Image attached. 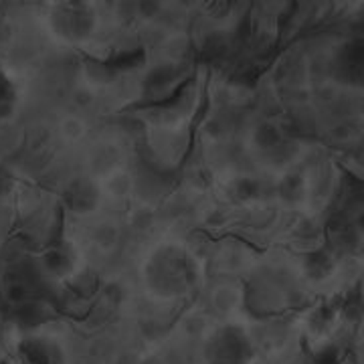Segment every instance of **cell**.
Instances as JSON below:
<instances>
[{"mask_svg":"<svg viewBox=\"0 0 364 364\" xmlns=\"http://www.w3.org/2000/svg\"><path fill=\"white\" fill-rule=\"evenodd\" d=\"M117 237H119V231H117L116 225H112V223H100L91 231L93 245L97 249H102V251H109L112 247H116Z\"/></svg>","mask_w":364,"mask_h":364,"instance_id":"9a60e30c","label":"cell"},{"mask_svg":"<svg viewBox=\"0 0 364 364\" xmlns=\"http://www.w3.org/2000/svg\"><path fill=\"white\" fill-rule=\"evenodd\" d=\"M275 195L286 205H301L310 195L308 176L299 170H286L275 184Z\"/></svg>","mask_w":364,"mask_h":364,"instance_id":"ba28073f","label":"cell"},{"mask_svg":"<svg viewBox=\"0 0 364 364\" xmlns=\"http://www.w3.org/2000/svg\"><path fill=\"white\" fill-rule=\"evenodd\" d=\"M100 188H102V193L112 196V198H124L132 193V176L119 166L114 172L105 174Z\"/></svg>","mask_w":364,"mask_h":364,"instance_id":"4fadbf2b","label":"cell"},{"mask_svg":"<svg viewBox=\"0 0 364 364\" xmlns=\"http://www.w3.org/2000/svg\"><path fill=\"white\" fill-rule=\"evenodd\" d=\"M37 275L25 265H14L2 277V298L11 308H25L37 298Z\"/></svg>","mask_w":364,"mask_h":364,"instance_id":"8992f818","label":"cell"},{"mask_svg":"<svg viewBox=\"0 0 364 364\" xmlns=\"http://www.w3.org/2000/svg\"><path fill=\"white\" fill-rule=\"evenodd\" d=\"M100 200H102L100 182L87 178V176H77V178L69 181L63 191V203L75 215H91L100 207Z\"/></svg>","mask_w":364,"mask_h":364,"instance_id":"52a82bcc","label":"cell"},{"mask_svg":"<svg viewBox=\"0 0 364 364\" xmlns=\"http://www.w3.org/2000/svg\"><path fill=\"white\" fill-rule=\"evenodd\" d=\"M47 25L53 37L69 45L91 39L97 31V11L90 2H57L49 9Z\"/></svg>","mask_w":364,"mask_h":364,"instance_id":"7a4b0ae2","label":"cell"},{"mask_svg":"<svg viewBox=\"0 0 364 364\" xmlns=\"http://www.w3.org/2000/svg\"><path fill=\"white\" fill-rule=\"evenodd\" d=\"M23 354L28 364H63L61 352L49 340H28L23 346Z\"/></svg>","mask_w":364,"mask_h":364,"instance_id":"30bf717a","label":"cell"},{"mask_svg":"<svg viewBox=\"0 0 364 364\" xmlns=\"http://www.w3.org/2000/svg\"><path fill=\"white\" fill-rule=\"evenodd\" d=\"M227 195L235 203H255L261 196V182L251 174H239L227 184Z\"/></svg>","mask_w":364,"mask_h":364,"instance_id":"7c38bea8","label":"cell"},{"mask_svg":"<svg viewBox=\"0 0 364 364\" xmlns=\"http://www.w3.org/2000/svg\"><path fill=\"white\" fill-rule=\"evenodd\" d=\"M61 134L65 136L67 140H77L85 134V124L83 119L77 116H67L63 122H61Z\"/></svg>","mask_w":364,"mask_h":364,"instance_id":"e0dca14e","label":"cell"},{"mask_svg":"<svg viewBox=\"0 0 364 364\" xmlns=\"http://www.w3.org/2000/svg\"><path fill=\"white\" fill-rule=\"evenodd\" d=\"M79 269V253L65 239L53 241L41 251L39 272L49 279H69Z\"/></svg>","mask_w":364,"mask_h":364,"instance_id":"5b68a950","label":"cell"},{"mask_svg":"<svg viewBox=\"0 0 364 364\" xmlns=\"http://www.w3.org/2000/svg\"><path fill=\"white\" fill-rule=\"evenodd\" d=\"M253 358V344L241 326L227 324L217 328L207 340V364H249Z\"/></svg>","mask_w":364,"mask_h":364,"instance_id":"3957f363","label":"cell"},{"mask_svg":"<svg viewBox=\"0 0 364 364\" xmlns=\"http://www.w3.org/2000/svg\"><path fill=\"white\" fill-rule=\"evenodd\" d=\"M176 77H181V71L178 67L172 65V63H164V65H158L156 69H152L146 77V90L152 95H162L164 100L172 95V90L176 85Z\"/></svg>","mask_w":364,"mask_h":364,"instance_id":"9c48e42d","label":"cell"},{"mask_svg":"<svg viewBox=\"0 0 364 364\" xmlns=\"http://www.w3.org/2000/svg\"><path fill=\"white\" fill-rule=\"evenodd\" d=\"M16 186V174L11 166L0 162V200L11 195Z\"/></svg>","mask_w":364,"mask_h":364,"instance_id":"ac0fdd59","label":"cell"},{"mask_svg":"<svg viewBox=\"0 0 364 364\" xmlns=\"http://www.w3.org/2000/svg\"><path fill=\"white\" fill-rule=\"evenodd\" d=\"M18 102V93L14 81L4 71H0V122L13 117Z\"/></svg>","mask_w":364,"mask_h":364,"instance_id":"5bb4252c","label":"cell"},{"mask_svg":"<svg viewBox=\"0 0 364 364\" xmlns=\"http://www.w3.org/2000/svg\"><path fill=\"white\" fill-rule=\"evenodd\" d=\"M213 304L221 314H227L233 310L239 304V291L233 286H221L213 291Z\"/></svg>","mask_w":364,"mask_h":364,"instance_id":"2e32d148","label":"cell"},{"mask_svg":"<svg viewBox=\"0 0 364 364\" xmlns=\"http://www.w3.org/2000/svg\"><path fill=\"white\" fill-rule=\"evenodd\" d=\"M251 144L255 152L269 160V164L284 166L296 154V142L275 122H261L253 130Z\"/></svg>","mask_w":364,"mask_h":364,"instance_id":"277c9868","label":"cell"},{"mask_svg":"<svg viewBox=\"0 0 364 364\" xmlns=\"http://www.w3.org/2000/svg\"><path fill=\"white\" fill-rule=\"evenodd\" d=\"M90 166L95 176L104 178L105 174L119 168V148L114 144H100L90 156Z\"/></svg>","mask_w":364,"mask_h":364,"instance_id":"8fae6325","label":"cell"},{"mask_svg":"<svg viewBox=\"0 0 364 364\" xmlns=\"http://www.w3.org/2000/svg\"><path fill=\"white\" fill-rule=\"evenodd\" d=\"M142 282L150 296L174 301L188 296L198 284V263L191 249L176 241H164L142 263Z\"/></svg>","mask_w":364,"mask_h":364,"instance_id":"6da1fadb","label":"cell"}]
</instances>
